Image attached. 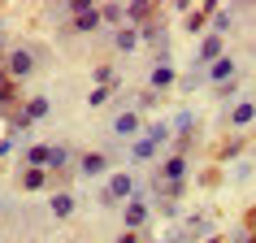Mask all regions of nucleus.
Masks as SVG:
<instances>
[{"mask_svg": "<svg viewBox=\"0 0 256 243\" xmlns=\"http://www.w3.org/2000/svg\"><path fill=\"white\" fill-rule=\"evenodd\" d=\"M100 18H104V26H118V30H122V18H126V9L108 4V9H100Z\"/></svg>", "mask_w": 256, "mask_h": 243, "instance_id": "20", "label": "nucleus"}, {"mask_svg": "<svg viewBox=\"0 0 256 243\" xmlns=\"http://www.w3.org/2000/svg\"><path fill=\"white\" fill-rule=\"evenodd\" d=\"M4 70H9V78H26V74L40 70V52L26 48V44H18V48H9V56H4Z\"/></svg>", "mask_w": 256, "mask_h": 243, "instance_id": "2", "label": "nucleus"}, {"mask_svg": "<svg viewBox=\"0 0 256 243\" xmlns=\"http://www.w3.org/2000/svg\"><path fill=\"white\" fill-rule=\"evenodd\" d=\"M148 213H152L148 200H144V196H130V200H126V208H122V226L144 234V226H148Z\"/></svg>", "mask_w": 256, "mask_h": 243, "instance_id": "3", "label": "nucleus"}, {"mask_svg": "<svg viewBox=\"0 0 256 243\" xmlns=\"http://www.w3.org/2000/svg\"><path fill=\"white\" fill-rule=\"evenodd\" d=\"M161 213L165 217H178V200H161Z\"/></svg>", "mask_w": 256, "mask_h": 243, "instance_id": "24", "label": "nucleus"}, {"mask_svg": "<svg viewBox=\"0 0 256 243\" xmlns=\"http://www.w3.org/2000/svg\"><path fill=\"white\" fill-rule=\"evenodd\" d=\"M170 135H174V126H170V122H156L152 130H144V135L130 144V161H152V156H156V148H161Z\"/></svg>", "mask_w": 256, "mask_h": 243, "instance_id": "1", "label": "nucleus"}, {"mask_svg": "<svg viewBox=\"0 0 256 243\" xmlns=\"http://www.w3.org/2000/svg\"><path fill=\"white\" fill-rule=\"evenodd\" d=\"M256 122V104L252 100H239V104L230 108V126H252Z\"/></svg>", "mask_w": 256, "mask_h": 243, "instance_id": "14", "label": "nucleus"}, {"mask_svg": "<svg viewBox=\"0 0 256 243\" xmlns=\"http://www.w3.org/2000/svg\"><path fill=\"white\" fill-rule=\"evenodd\" d=\"M113 243H144V234L139 230H122V239H113Z\"/></svg>", "mask_w": 256, "mask_h": 243, "instance_id": "23", "label": "nucleus"}, {"mask_svg": "<svg viewBox=\"0 0 256 243\" xmlns=\"http://www.w3.org/2000/svg\"><path fill=\"white\" fill-rule=\"evenodd\" d=\"M104 26V18H100V9H87V14L74 18V35H92V30Z\"/></svg>", "mask_w": 256, "mask_h": 243, "instance_id": "13", "label": "nucleus"}, {"mask_svg": "<svg viewBox=\"0 0 256 243\" xmlns=\"http://www.w3.org/2000/svg\"><path fill=\"white\" fill-rule=\"evenodd\" d=\"M4 82H14V78H9V70H4V61H0V87H4Z\"/></svg>", "mask_w": 256, "mask_h": 243, "instance_id": "26", "label": "nucleus"}, {"mask_svg": "<svg viewBox=\"0 0 256 243\" xmlns=\"http://www.w3.org/2000/svg\"><path fill=\"white\" fill-rule=\"evenodd\" d=\"M113 135H118V139H130V144H135V139L144 135V118H139L135 108L118 113V118H113Z\"/></svg>", "mask_w": 256, "mask_h": 243, "instance_id": "5", "label": "nucleus"}, {"mask_svg": "<svg viewBox=\"0 0 256 243\" xmlns=\"http://www.w3.org/2000/svg\"><path fill=\"white\" fill-rule=\"evenodd\" d=\"M22 113H26V122H44L48 118V96H30Z\"/></svg>", "mask_w": 256, "mask_h": 243, "instance_id": "15", "label": "nucleus"}, {"mask_svg": "<svg viewBox=\"0 0 256 243\" xmlns=\"http://www.w3.org/2000/svg\"><path fill=\"white\" fill-rule=\"evenodd\" d=\"M204 243H222V239H217V234H213V239H204Z\"/></svg>", "mask_w": 256, "mask_h": 243, "instance_id": "28", "label": "nucleus"}, {"mask_svg": "<svg viewBox=\"0 0 256 243\" xmlns=\"http://www.w3.org/2000/svg\"><path fill=\"white\" fill-rule=\"evenodd\" d=\"M182 174H187V156L174 152V156H165L161 170H156V182H170V187H182Z\"/></svg>", "mask_w": 256, "mask_h": 243, "instance_id": "6", "label": "nucleus"}, {"mask_svg": "<svg viewBox=\"0 0 256 243\" xmlns=\"http://www.w3.org/2000/svg\"><path fill=\"white\" fill-rule=\"evenodd\" d=\"M74 208H78V204H74L70 191H56L52 196V217H74Z\"/></svg>", "mask_w": 256, "mask_h": 243, "instance_id": "17", "label": "nucleus"}, {"mask_svg": "<svg viewBox=\"0 0 256 243\" xmlns=\"http://www.w3.org/2000/svg\"><path fill=\"white\" fill-rule=\"evenodd\" d=\"M0 48H4V26H0Z\"/></svg>", "mask_w": 256, "mask_h": 243, "instance_id": "27", "label": "nucleus"}, {"mask_svg": "<svg viewBox=\"0 0 256 243\" xmlns=\"http://www.w3.org/2000/svg\"><path fill=\"white\" fill-rule=\"evenodd\" d=\"M234 74H239V66H234L230 56H222V61H213V70H208V82H213V87H226V82H234Z\"/></svg>", "mask_w": 256, "mask_h": 243, "instance_id": "10", "label": "nucleus"}, {"mask_svg": "<svg viewBox=\"0 0 256 243\" xmlns=\"http://www.w3.org/2000/svg\"><path fill=\"white\" fill-rule=\"evenodd\" d=\"M78 174H82V178H100V174H108V152H82Z\"/></svg>", "mask_w": 256, "mask_h": 243, "instance_id": "8", "label": "nucleus"}, {"mask_svg": "<svg viewBox=\"0 0 256 243\" xmlns=\"http://www.w3.org/2000/svg\"><path fill=\"white\" fill-rule=\"evenodd\" d=\"M139 35H144L139 26H122V30H113V44H118V52H135V48H139Z\"/></svg>", "mask_w": 256, "mask_h": 243, "instance_id": "12", "label": "nucleus"}, {"mask_svg": "<svg viewBox=\"0 0 256 243\" xmlns=\"http://www.w3.org/2000/svg\"><path fill=\"white\" fill-rule=\"evenodd\" d=\"M14 148H18V139H14V135H9V139H0V156H9Z\"/></svg>", "mask_w": 256, "mask_h": 243, "instance_id": "25", "label": "nucleus"}, {"mask_svg": "<svg viewBox=\"0 0 256 243\" xmlns=\"http://www.w3.org/2000/svg\"><path fill=\"white\" fill-rule=\"evenodd\" d=\"M26 170H52V148L48 144H30L26 148Z\"/></svg>", "mask_w": 256, "mask_h": 243, "instance_id": "11", "label": "nucleus"}, {"mask_svg": "<svg viewBox=\"0 0 256 243\" xmlns=\"http://www.w3.org/2000/svg\"><path fill=\"white\" fill-rule=\"evenodd\" d=\"M66 165H70V148H66V144H56V148H52V170H48V174H61Z\"/></svg>", "mask_w": 256, "mask_h": 243, "instance_id": "19", "label": "nucleus"}, {"mask_svg": "<svg viewBox=\"0 0 256 243\" xmlns=\"http://www.w3.org/2000/svg\"><path fill=\"white\" fill-rule=\"evenodd\" d=\"M126 18H130V26H135V22H148V18H152V4H148V0H135V4L126 9Z\"/></svg>", "mask_w": 256, "mask_h": 243, "instance_id": "18", "label": "nucleus"}, {"mask_svg": "<svg viewBox=\"0 0 256 243\" xmlns=\"http://www.w3.org/2000/svg\"><path fill=\"white\" fill-rule=\"evenodd\" d=\"M130 196H135V174H113V178H108V187L100 191V200H104L108 208H113L118 200H130Z\"/></svg>", "mask_w": 256, "mask_h": 243, "instance_id": "4", "label": "nucleus"}, {"mask_svg": "<svg viewBox=\"0 0 256 243\" xmlns=\"http://www.w3.org/2000/svg\"><path fill=\"white\" fill-rule=\"evenodd\" d=\"M174 78H178V70L170 66V61H156V66H152V74H148V87H152V92H165Z\"/></svg>", "mask_w": 256, "mask_h": 243, "instance_id": "9", "label": "nucleus"}, {"mask_svg": "<svg viewBox=\"0 0 256 243\" xmlns=\"http://www.w3.org/2000/svg\"><path fill=\"white\" fill-rule=\"evenodd\" d=\"M108 96H113V87H96V92L87 96V104H92V108H100V104H108Z\"/></svg>", "mask_w": 256, "mask_h": 243, "instance_id": "21", "label": "nucleus"}, {"mask_svg": "<svg viewBox=\"0 0 256 243\" xmlns=\"http://www.w3.org/2000/svg\"><path fill=\"white\" fill-rule=\"evenodd\" d=\"M204 22H208V14H204V9H200V14H191V18H187V26H191V30H204Z\"/></svg>", "mask_w": 256, "mask_h": 243, "instance_id": "22", "label": "nucleus"}, {"mask_svg": "<svg viewBox=\"0 0 256 243\" xmlns=\"http://www.w3.org/2000/svg\"><path fill=\"white\" fill-rule=\"evenodd\" d=\"M48 178H52L48 170H22V187H26V191H44V187H48Z\"/></svg>", "mask_w": 256, "mask_h": 243, "instance_id": "16", "label": "nucleus"}, {"mask_svg": "<svg viewBox=\"0 0 256 243\" xmlns=\"http://www.w3.org/2000/svg\"><path fill=\"white\" fill-rule=\"evenodd\" d=\"M226 56V35H204L200 40V52H196V66H213Z\"/></svg>", "mask_w": 256, "mask_h": 243, "instance_id": "7", "label": "nucleus"}]
</instances>
